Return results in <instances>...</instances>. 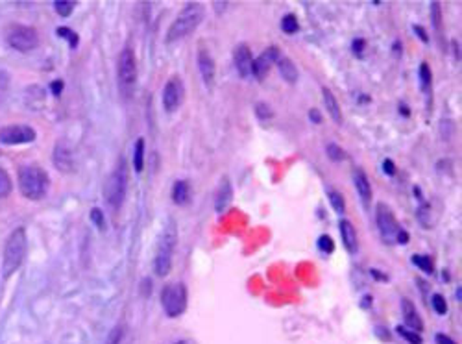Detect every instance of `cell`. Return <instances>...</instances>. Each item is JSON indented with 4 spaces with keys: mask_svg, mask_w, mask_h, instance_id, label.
<instances>
[{
    "mask_svg": "<svg viewBox=\"0 0 462 344\" xmlns=\"http://www.w3.org/2000/svg\"><path fill=\"white\" fill-rule=\"evenodd\" d=\"M280 50L276 49V47H272V49H266L263 52V54L259 56V58L253 59L252 63V75L257 78L259 81H263L264 78H266V75H269L270 67H272V63H276L278 59H280Z\"/></svg>",
    "mask_w": 462,
    "mask_h": 344,
    "instance_id": "cell-12",
    "label": "cell"
},
{
    "mask_svg": "<svg viewBox=\"0 0 462 344\" xmlns=\"http://www.w3.org/2000/svg\"><path fill=\"white\" fill-rule=\"evenodd\" d=\"M174 344H193V343H189V341H177V343Z\"/></svg>",
    "mask_w": 462,
    "mask_h": 344,
    "instance_id": "cell-46",
    "label": "cell"
},
{
    "mask_svg": "<svg viewBox=\"0 0 462 344\" xmlns=\"http://www.w3.org/2000/svg\"><path fill=\"white\" fill-rule=\"evenodd\" d=\"M413 263L418 267L420 270H424L425 274H433L435 272V265H433V259L429 256H413Z\"/></svg>",
    "mask_w": 462,
    "mask_h": 344,
    "instance_id": "cell-24",
    "label": "cell"
},
{
    "mask_svg": "<svg viewBox=\"0 0 462 344\" xmlns=\"http://www.w3.org/2000/svg\"><path fill=\"white\" fill-rule=\"evenodd\" d=\"M6 41L10 43L11 49L19 50V52H32L33 49H38L39 36L32 26L15 24V26H10L6 33Z\"/></svg>",
    "mask_w": 462,
    "mask_h": 344,
    "instance_id": "cell-8",
    "label": "cell"
},
{
    "mask_svg": "<svg viewBox=\"0 0 462 344\" xmlns=\"http://www.w3.org/2000/svg\"><path fill=\"white\" fill-rule=\"evenodd\" d=\"M231 200H233V187H231L230 178L224 176L218 183V187H216L215 193V210L218 213H222L224 210H228V205L231 204Z\"/></svg>",
    "mask_w": 462,
    "mask_h": 344,
    "instance_id": "cell-17",
    "label": "cell"
},
{
    "mask_svg": "<svg viewBox=\"0 0 462 344\" xmlns=\"http://www.w3.org/2000/svg\"><path fill=\"white\" fill-rule=\"evenodd\" d=\"M436 343H438V344H455V341L449 339L447 335L438 334V335H436Z\"/></svg>",
    "mask_w": 462,
    "mask_h": 344,
    "instance_id": "cell-42",
    "label": "cell"
},
{
    "mask_svg": "<svg viewBox=\"0 0 462 344\" xmlns=\"http://www.w3.org/2000/svg\"><path fill=\"white\" fill-rule=\"evenodd\" d=\"M134 169L135 172H143V169H145V139H143V137L135 141Z\"/></svg>",
    "mask_w": 462,
    "mask_h": 344,
    "instance_id": "cell-23",
    "label": "cell"
},
{
    "mask_svg": "<svg viewBox=\"0 0 462 344\" xmlns=\"http://www.w3.org/2000/svg\"><path fill=\"white\" fill-rule=\"evenodd\" d=\"M396 242H399V244H405V242H408V233L407 231H399V235H398V241Z\"/></svg>",
    "mask_w": 462,
    "mask_h": 344,
    "instance_id": "cell-45",
    "label": "cell"
},
{
    "mask_svg": "<svg viewBox=\"0 0 462 344\" xmlns=\"http://www.w3.org/2000/svg\"><path fill=\"white\" fill-rule=\"evenodd\" d=\"M117 80L122 97L132 98L135 91V84H137V61H135V54L132 49H124L118 54Z\"/></svg>",
    "mask_w": 462,
    "mask_h": 344,
    "instance_id": "cell-6",
    "label": "cell"
},
{
    "mask_svg": "<svg viewBox=\"0 0 462 344\" xmlns=\"http://www.w3.org/2000/svg\"><path fill=\"white\" fill-rule=\"evenodd\" d=\"M122 337H124L122 328H120V326H117V328H113L111 331H109L106 344H120V343H122Z\"/></svg>",
    "mask_w": 462,
    "mask_h": 344,
    "instance_id": "cell-38",
    "label": "cell"
},
{
    "mask_svg": "<svg viewBox=\"0 0 462 344\" xmlns=\"http://www.w3.org/2000/svg\"><path fill=\"white\" fill-rule=\"evenodd\" d=\"M126 189H128V169H126V162L120 159L117 163V167L113 169V172L109 174V178L106 180V185H104V196H106V202H108L111 208H120L126 198Z\"/></svg>",
    "mask_w": 462,
    "mask_h": 344,
    "instance_id": "cell-5",
    "label": "cell"
},
{
    "mask_svg": "<svg viewBox=\"0 0 462 344\" xmlns=\"http://www.w3.org/2000/svg\"><path fill=\"white\" fill-rule=\"evenodd\" d=\"M398 334L401 335V337H404V339L407 341V343H411V344H422V337H420V335L416 334V331H413V329L405 328V326H399Z\"/></svg>",
    "mask_w": 462,
    "mask_h": 344,
    "instance_id": "cell-31",
    "label": "cell"
},
{
    "mask_svg": "<svg viewBox=\"0 0 462 344\" xmlns=\"http://www.w3.org/2000/svg\"><path fill=\"white\" fill-rule=\"evenodd\" d=\"M414 32H416V36H420V38L424 39L425 43L429 41V38H427V33H425V30L422 26H414Z\"/></svg>",
    "mask_w": 462,
    "mask_h": 344,
    "instance_id": "cell-43",
    "label": "cell"
},
{
    "mask_svg": "<svg viewBox=\"0 0 462 344\" xmlns=\"http://www.w3.org/2000/svg\"><path fill=\"white\" fill-rule=\"evenodd\" d=\"M353 183L355 189H357V193H359L360 200H363V204L370 205L372 202V185L368 182V176H366L365 171H360V169H355L353 171Z\"/></svg>",
    "mask_w": 462,
    "mask_h": 344,
    "instance_id": "cell-18",
    "label": "cell"
},
{
    "mask_svg": "<svg viewBox=\"0 0 462 344\" xmlns=\"http://www.w3.org/2000/svg\"><path fill=\"white\" fill-rule=\"evenodd\" d=\"M161 306L167 313V317L176 318L183 315L187 309V287L180 281L168 283L161 292Z\"/></svg>",
    "mask_w": 462,
    "mask_h": 344,
    "instance_id": "cell-7",
    "label": "cell"
},
{
    "mask_svg": "<svg viewBox=\"0 0 462 344\" xmlns=\"http://www.w3.org/2000/svg\"><path fill=\"white\" fill-rule=\"evenodd\" d=\"M56 33H58L59 38H65V39H67V41H69L70 47H72V49H76V47H78V41H80V39H78V33L72 32V30H70V28H67V26H59L58 30H56Z\"/></svg>",
    "mask_w": 462,
    "mask_h": 344,
    "instance_id": "cell-29",
    "label": "cell"
},
{
    "mask_svg": "<svg viewBox=\"0 0 462 344\" xmlns=\"http://www.w3.org/2000/svg\"><path fill=\"white\" fill-rule=\"evenodd\" d=\"M173 200L177 205L189 204L191 200V185L185 180H177L173 187Z\"/></svg>",
    "mask_w": 462,
    "mask_h": 344,
    "instance_id": "cell-22",
    "label": "cell"
},
{
    "mask_svg": "<svg viewBox=\"0 0 462 344\" xmlns=\"http://www.w3.org/2000/svg\"><path fill=\"white\" fill-rule=\"evenodd\" d=\"M278 69H280L281 78H283L287 84H296V81H298V76H300V72H298V69H296V65L292 59L283 58V56H281V58L278 59Z\"/></svg>",
    "mask_w": 462,
    "mask_h": 344,
    "instance_id": "cell-21",
    "label": "cell"
},
{
    "mask_svg": "<svg viewBox=\"0 0 462 344\" xmlns=\"http://www.w3.org/2000/svg\"><path fill=\"white\" fill-rule=\"evenodd\" d=\"M198 70L202 80H204L205 87L211 89L215 86V75H216V65L215 59L211 58V54L207 50H200L198 52Z\"/></svg>",
    "mask_w": 462,
    "mask_h": 344,
    "instance_id": "cell-13",
    "label": "cell"
},
{
    "mask_svg": "<svg viewBox=\"0 0 462 344\" xmlns=\"http://www.w3.org/2000/svg\"><path fill=\"white\" fill-rule=\"evenodd\" d=\"M74 8L76 2H72V0H59V2H54V10L58 11V15L61 17H69Z\"/></svg>",
    "mask_w": 462,
    "mask_h": 344,
    "instance_id": "cell-27",
    "label": "cell"
},
{
    "mask_svg": "<svg viewBox=\"0 0 462 344\" xmlns=\"http://www.w3.org/2000/svg\"><path fill=\"white\" fill-rule=\"evenodd\" d=\"M11 189H13V183H11V178L8 176V172L0 167V200L10 196Z\"/></svg>",
    "mask_w": 462,
    "mask_h": 344,
    "instance_id": "cell-26",
    "label": "cell"
},
{
    "mask_svg": "<svg viewBox=\"0 0 462 344\" xmlns=\"http://www.w3.org/2000/svg\"><path fill=\"white\" fill-rule=\"evenodd\" d=\"M433 307H435V311L438 313V315H446L447 313V302L446 298L442 295H433Z\"/></svg>",
    "mask_w": 462,
    "mask_h": 344,
    "instance_id": "cell-33",
    "label": "cell"
},
{
    "mask_svg": "<svg viewBox=\"0 0 462 344\" xmlns=\"http://www.w3.org/2000/svg\"><path fill=\"white\" fill-rule=\"evenodd\" d=\"M54 167L59 172H69L74 171V157H72V150L65 143H58L54 148Z\"/></svg>",
    "mask_w": 462,
    "mask_h": 344,
    "instance_id": "cell-15",
    "label": "cell"
},
{
    "mask_svg": "<svg viewBox=\"0 0 462 344\" xmlns=\"http://www.w3.org/2000/svg\"><path fill=\"white\" fill-rule=\"evenodd\" d=\"M281 28H283V32H287V33L298 32L300 24H298V19H296V15L289 13V15L283 17V19H281Z\"/></svg>",
    "mask_w": 462,
    "mask_h": 344,
    "instance_id": "cell-28",
    "label": "cell"
},
{
    "mask_svg": "<svg viewBox=\"0 0 462 344\" xmlns=\"http://www.w3.org/2000/svg\"><path fill=\"white\" fill-rule=\"evenodd\" d=\"M26 250V230L24 228H17V230L11 231L4 244V261H2V278L4 280H8L11 274H15L17 270H19V267L24 261Z\"/></svg>",
    "mask_w": 462,
    "mask_h": 344,
    "instance_id": "cell-2",
    "label": "cell"
},
{
    "mask_svg": "<svg viewBox=\"0 0 462 344\" xmlns=\"http://www.w3.org/2000/svg\"><path fill=\"white\" fill-rule=\"evenodd\" d=\"M318 248H320L324 253H331L335 250L333 239H331L329 235H322L320 239H318Z\"/></svg>",
    "mask_w": 462,
    "mask_h": 344,
    "instance_id": "cell-35",
    "label": "cell"
},
{
    "mask_svg": "<svg viewBox=\"0 0 462 344\" xmlns=\"http://www.w3.org/2000/svg\"><path fill=\"white\" fill-rule=\"evenodd\" d=\"M309 117H311L312 123H322V117H320V114H318L317 109H311V111H309Z\"/></svg>",
    "mask_w": 462,
    "mask_h": 344,
    "instance_id": "cell-44",
    "label": "cell"
},
{
    "mask_svg": "<svg viewBox=\"0 0 462 344\" xmlns=\"http://www.w3.org/2000/svg\"><path fill=\"white\" fill-rule=\"evenodd\" d=\"M204 6L198 4V2H189V4L177 13V17L174 19L170 28H168L167 38H165L167 43H176L180 39L191 36V33L200 26V22L204 21Z\"/></svg>",
    "mask_w": 462,
    "mask_h": 344,
    "instance_id": "cell-1",
    "label": "cell"
},
{
    "mask_svg": "<svg viewBox=\"0 0 462 344\" xmlns=\"http://www.w3.org/2000/svg\"><path fill=\"white\" fill-rule=\"evenodd\" d=\"M340 235H342V242H344V247L348 252L355 253L359 250V237H357V231H355L353 224L349 221H340L339 224Z\"/></svg>",
    "mask_w": 462,
    "mask_h": 344,
    "instance_id": "cell-19",
    "label": "cell"
},
{
    "mask_svg": "<svg viewBox=\"0 0 462 344\" xmlns=\"http://www.w3.org/2000/svg\"><path fill=\"white\" fill-rule=\"evenodd\" d=\"M328 156L331 157V162H342L344 159V150L340 148L339 145H335V143H331V145H328Z\"/></svg>",
    "mask_w": 462,
    "mask_h": 344,
    "instance_id": "cell-34",
    "label": "cell"
},
{
    "mask_svg": "<svg viewBox=\"0 0 462 344\" xmlns=\"http://www.w3.org/2000/svg\"><path fill=\"white\" fill-rule=\"evenodd\" d=\"M401 315H404L405 328L413 329L416 334L424 329V322H422V318H420L416 307H414V304L408 300V298H404V300H401Z\"/></svg>",
    "mask_w": 462,
    "mask_h": 344,
    "instance_id": "cell-16",
    "label": "cell"
},
{
    "mask_svg": "<svg viewBox=\"0 0 462 344\" xmlns=\"http://www.w3.org/2000/svg\"><path fill=\"white\" fill-rule=\"evenodd\" d=\"M322 95H324V104H326V108H328L331 118H333L337 124H342V111H340L339 100L335 97V93L329 91L328 87H324Z\"/></svg>",
    "mask_w": 462,
    "mask_h": 344,
    "instance_id": "cell-20",
    "label": "cell"
},
{
    "mask_svg": "<svg viewBox=\"0 0 462 344\" xmlns=\"http://www.w3.org/2000/svg\"><path fill=\"white\" fill-rule=\"evenodd\" d=\"M35 141V130L22 124H13L0 130V143L2 145H26Z\"/></svg>",
    "mask_w": 462,
    "mask_h": 344,
    "instance_id": "cell-10",
    "label": "cell"
},
{
    "mask_svg": "<svg viewBox=\"0 0 462 344\" xmlns=\"http://www.w3.org/2000/svg\"><path fill=\"white\" fill-rule=\"evenodd\" d=\"M91 221L98 230H106V221H104V213L98 208L91 210Z\"/></svg>",
    "mask_w": 462,
    "mask_h": 344,
    "instance_id": "cell-36",
    "label": "cell"
},
{
    "mask_svg": "<svg viewBox=\"0 0 462 344\" xmlns=\"http://www.w3.org/2000/svg\"><path fill=\"white\" fill-rule=\"evenodd\" d=\"M177 242V230L176 222L173 219H168L167 226L163 230L159 244H157V253L154 259V270L159 278L168 276L170 269H173V258H174V248Z\"/></svg>",
    "mask_w": 462,
    "mask_h": 344,
    "instance_id": "cell-4",
    "label": "cell"
},
{
    "mask_svg": "<svg viewBox=\"0 0 462 344\" xmlns=\"http://www.w3.org/2000/svg\"><path fill=\"white\" fill-rule=\"evenodd\" d=\"M233 59H235V67L237 72L241 75V78H248L252 76V63H253V56L252 50L248 45H239L233 52Z\"/></svg>",
    "mask_w": 462,
    "mask_h": 344,
    "instance_id": "cell-14",
    "label": "cell"
},
{
    "mask_svg": "<svg viewBox=\"0 0 462 344\" xmlns=\"http://www.w3.org/2000/svg\"><path fill=\"white\" fill-rule=\"evenodd\" d=\"M363 50H365V41H363V39H355V41H353V54L360 56V54H363Z\"/></svg>",
    "mask_w": 462,
    "mask_h": 344,
    "instance_id": "cell-39",
    "label": "cell"
},
{
    "mask_svg": "<svg viewBox=\"0 0 462 344\" xmlns=\"http://www.w3.org/2000/svg\"><path fill=\"white\" fill-rule=\"evenodd\" d=\"M431 21L436 30H440L442 26V13H440V4L438 2H431Z\"/></svg>",
    "mask_w": 462,
    "mask_h": 344,
    "instance_id": "cell-32",
    "label": "cell"
},
{
    "mask_svg": "<svg viewBox=\"0 0 462 344\" xmlns=\"http://www.w3.org/2000/svg\"><path fill=\"white\" fill-rule=\"evenodd\" d=\"M253 109H255V115H257L259 120H270V118L274 117L272 109L269 108V104L266 102H257Z\"/></svg>",
    "mask_w": 462,
    "mask_h": 344,
    "instance_id": "cell-30",
    "label": "cell"
},
{
    "mask_svg": "<svg viewBox=\"0 0 462 344\" xmlns=\"http://www.w3.org/2000/svg\"><path fill=\"white\" fill-rule=\"evenodd\" d=\"M383 171L387 172L388 176H392L394 172H396V167H394V163L390 162V159H385V162H383Z\"/></svg>",
    "mask_w": 462,
    "mask_h": 344,
    "instance_id": "cell-40",
    "label": "cell"
},
{
    "mask_svg": "<svg viewBox=\"0 0 462 344\" xmlns=\"http://www.w3.org/2000/svg\"><path fill=\"white\" fill-rule=\"evenodd\" d=\"M50 180L49 174L41 167L35 165H26L19 171V189L21 194L28 200H41L49 191Z\"/></svg>",
    "mask_w": 462,
    "mask_h": 344,
    "instance_id": "cell-3",
    "label": "cell"
},
{
    "mask_svg": "<svg viewBox=\"0 0 462 344\" xmlns=\"http://www.w3.org/2000/svg\"><path fill=\"white\" fill-rule=\"evenodd\" d=\"M52 93H54L56 97H59V95H61V91H63V81L61 80H56V81H52Z\"/></svg>",
    "mask_w": 462,
    "mask_h": 344,
    "instance_id": "cell-41",
    "label": "cell"
},
{
    "mask_svg": "<svg viewBox=\"0 0 462 344\" xmlns=\"http://www.w3.org/2000/svg\"><path fill=\"white\" fill-rule=\"evenodd\" d=\"M328 198H329V202H331V205H333V210L337 211V213H344L346 202H344V196H342L339 191L331 189V191L328 193Z\"/></svg>",
    "mask_w": 462,
    "mask_h": 344,
    "instance_id": "cell-25",
    "label": "cell"
},
{
    "mask_svg": "<svg viewBox=\"0 0 462 344\" xmlns=\"http://www.w3.org/2000/svg\"><path fill=\"white\" fill-rule=\"evenodd\" d=\"M420 80H422V84H424L425 89H429V86H431V69H429V65H427V63L420 65Z\"/></svg>",
    "mask_w": 462,
    "mask_h": 344,
    "instance_id": "cell-37",
    "label": "cell"
},
{
    "mask_svg": "<svg viewBox=\"0 0 462 344\" xmlns=\"http://www.w3.org/2000/svg\"><path fill=\"white\" fill-rule=\"evenodd\" d=\"M376 222L377 228H379V233H381L383 241L385 242H396L398 241V235L401 228H399L398 221H396V217L390 210H388L385 204H377V211H376Z\"/></svg>",
    "mask_w": 462,
    "mask_h": 344,
    "instance_id": "cell-9",
    "label": "cell"
},
{
    "mask_svg": "<svg viewBox=\"0 0 462 344\" xmlns=\"http://www.w3.org/2000/svg\"><path fill=\"white\" fill-rule=\"evenodd\" d=\"M182 81L177 80V78H170V80L165 84V89H163V108H165V111H167V114L177 111V108L182 106Z\"/></svg>",
    "mask_w": 462,
    "mask_h": 344,
    "instance_id": "cell-11",
    "label": "cell"
}]
</instances>
